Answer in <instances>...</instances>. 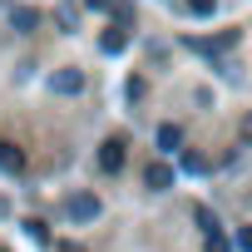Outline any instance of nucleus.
<instances>
[{
	"mask_svg": "<svg viewBox=\"0 0 252 252\" xmlns=\"http://www.w3.org/2000/svg\"><path fill=\"white\" fill-rule=\"evenodd\" d=\"M69 218H74V222H94V218H99V198H94V193L69 198Z\"/></svg>",
	"mask_w": 252,
	"mask_h": 252,
	"instance_id": "obj_1",
	"label": "nucleus"
},
{
	"mask_svg": "<svg viewBox=\"0 0 252 252\" xmlns=\"http://www.w3.org/2000/svg\"><path fill=\"white\" fill-rule=\"evenodd\" d=\"M50 89L55 94H79L84 89V74L79 69H60V74H50Z\"/></svg>",
	"mask_w": 252,
	"mask_h": 252,
	"instance_id": "obj_2",
	"label": "nucleus"
},
{
	"mask_svg": "<svg viewBox=\"0 0 252 252\" xmlns=\"http://www.w3.org/2000/svg\"><path fill=\"white\" fill-rule=\"evenodd\" d=\"M0 173H25V154L10 139H0Z\"/></svg>",
	"mask_w": 252,
	"mask_h": 252,
	"instance_id": "obj_3",
	"label": "nucleus"
},
{
	"mask_svg": "<svg viewBox=\"0 0 252 252\" xmlns=\"http://www.w3.org/2000/svg\"><path fill=\"white\" fill-rule=\"evenodd\" d=\"M99 168H104V173H119V168H124V144H119V139H109V144L99 149Z\"/></svg>",
	"mask_w": 252,
	"mask_h": 252,
	"instance_id": "obj_4",
	"label": "nucleus"
},
{
	"mask_svg": "<svg viewBox=\"0 0 252 252\" xmlns=\"http://www.w3.org/2000/svg\"><path fill=\"white\" fill-rule=\"evenodd\" d=\"M178 144H183L178 124H158V154H178Z\"/></svg>",
	"mask_w": 252,
	"mask_h": 252,
	"instance_id": "obj_5",
	"label": "nucleus"
},
{
	"mask_svg": "<svg viewBox=\"0 0 252 252\" xmlns=\"http://www.w3.org/2000/svg\"><path fill=\"white\" fill-rule=\"evenodd\" d=\"M10 25H15V30H20V35H30V30H35V25H40V15H35V10H30V5H15V10H10Z\"/></svg>",
	"mask_w": 252,
	"mask_h": 252,
	"instance_id": "obj_6",
	"label": "nucleus"
},
{
	"mask_svg": "<svg viewBox=\"0 0 252 252\" xmlns=\"http://www.w3.org/2000/svg\"><path fill=\"white\" fill-rule=\"evenodd\" d=\"M232 40H237V35H218V40H188V45H193L198 55H222V50H227Z\"/></svg>",
	"mask_w": 252,
	"mask_h": 252,
	"instance_id": "obj_7",
	"label": "nucleus"
},
{
	"mask_svg": "<svg viewBox=\"0 0 252 252\" xmlns=\"http://www.w3.org/2000/svg\"><path fill=\"white\" fill-rule=\"evenodd\" d=\"M144 183H149V188H154V193H163V188H168V183H173V168H163V163H154V168H149V173H144Z\"/></svg>",
	"mask_w": 252,
	"mask_h": 252,
	"instance_id": "obj_8",
	"label": "nucleus"
},
{
	"mask_svg": "<svg viewBox=\"0 0 252 252\" xmlns=\"http://www.w3.org/2000/svg\"><path fill=\"white\" fill-rule=\"evenodd\" d=\"M203 237H208V252H232L227 237H222V227H213V232H203Z\"/></svg>",
	"mask_w": 252,
	"mask_h": 252,
	"instance_id": "obj_9",
	"label": "nucleus"
},
{
	"mask_svg": "<svg viewBox=\"0 0 252 252\" xmlns=\"http://www.w3.org/2000/svg\"><path fill=\"white\" fill-rule=\"evenodd\" d=\"M104 50L119 55V50H124V30H109V35H104Z\"/></svg>",
	"mask_w": 252,
	"mask_h": 252,
	"instance_id": "obj_10",
	"label": "nucleus"
},
{
	"mask_svg": "<svg viewBox=\"0 0 252 252\" xmlns=\"http://www.w3.org/2000/svg\"><path fill=\"white\" fill-rule=\"evenodd\" d=\"M188 10H193V15H213V10H218V0H188Z\"/></svg>",
	"mask_w": 252,
	"mask_h": 252,
	"instance_id": "obj_11",
	"label": "nucleus"
},
{
	"mask_svg": "<svg viewBox=\"0 0 252 252\" xmlns=\"http://www.w3.org/2000/svg\"><path fill=\"white\" fill-rule=\"evenodd\" d=\"M183 168H188V173H203V168H208V163H203V158H198V154H193V149H188V154H183Z\"/></svg>",
	"mask_w": 252,
	"mask_h": 252,
	"instance_id": "obj_12",
	"label": "nucleus"
},
{
	"mask_svg": "<svg viewBox=\"0 0 252 252\" xmlns=\"http://www.w3.org/2000/svg\"><path fill=\"white\" fill-rule=\"evenodd\" d=\"M193 218H198V227H203V232H213V227H218V218H213V213H208V208H198V213H193Z\"/></svg>",
	"mask_w": 252,
	"mask_h": 252,
	"instance_id": "obj_13",
	"label": "nucleus"
},
{
	"mask_svg": "<svg viewBox=\"0 0 252 252\" xmlns=\"http://www.w3.org/2000/svg\"><path fill=\"white\" fill-rule=\"evenodd\" d=\"M237 247H242V252H252V227H242V232H237Z\"/></svg>",
	"mask_w": 252,
	"mask_h": 252,
	"instance_id": "obj_14",
	"label": "nucleus"
},
{
	"mask_svg": "<svg viewBox=\"0 0 252 252\" xmlns=\"http://www.w3.org/2000/svg\"><path fill=\"white\" fill-rule=\"evenodd\" d=\"M89 10H109V0H89Z\"/></svg>",
	"mask_w": 252,
	"mask_h": 252,
	"instance_id": "obj_15",
	"label": "nucleus"
}]
</instances>
